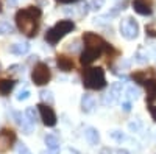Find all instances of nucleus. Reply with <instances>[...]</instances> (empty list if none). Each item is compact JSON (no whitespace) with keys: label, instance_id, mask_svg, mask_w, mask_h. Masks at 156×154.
<instances>
[{"label":"nucleus","instance_id":"obj_23","mask_svg":"<svg viewBox=\"0 0 156 154\" xmlns=\"http://www.w3.org/2000/svg\"><path fill=\"white\" fill-rule=\"evenodd\" d=\"M25 115H27V118H28L33 125L37 121V114H36V109H34V108H27V109H25Z\"/></svg>","mask_w":156,"mask_h":154},{"label":"nucleus","instance_id":"obj_4","mask_svg":"<svg viewBox=\"0 0 156 154\" xmlns=\"http://www.w3.org/2000/svg\"><path fill=\"white\" fill-rule=\"evenodd\" d=\"M50 80H51V72L48 66L44 62H37L31 72V81L36 86H45Z\"/></svg>","mask_w":156,"mask_h":154},{"label":"nucleus","instance_id":"obj_2","mask_svg":"<svg viewBox=\"0 0 156 154\" xmlns=\"http://www.w3.org/2000/svg\"><path fill=\"white\" fill-rule=\"evenodd\" d=\"M83 84L89 91H101L106 87V76L105 70L100 67H90L86 69L83 73Z\"/></svg>","mask_w":156,"mask_h":154},{"label":"nucleus","instance_id":"obj_28","mask_svg":"<svg viewBox=\"0 0 156 154\" xmlns=\"http://www.w3.org/2000/svg\"><path fill=\"white\" fill-rule=\"evenodd\" d=\"M90 5H92V9H100L105 5V0H90Z\"/></svg>","mask_w":156,"mask_h":154},{"label":"nucleus","instance_id":"obj_13","mask_svg":"<svg viewBox=\"0 0 156 154\" xmlns=\"http://www.w3.org/2000/svg\"><path fill=\"white\" fill-rule=\"evenodd\" d=\"M95 104H97V101H95L94 95H89V94H84L83 95V98H81V111L84 114L92 112L95 109Z\"/></svg>","mask_w":156,"mask_h":154},{"label":"nucleus","instance_id":"obj_11","mask_svg":"<svg viewBox=\"0 0 156 154\" xmlns=\"http://www.w3.org/2000/svg\"><path fill=\"white\" fill-rule=\"evenodd\" d=\"M12 115H14V118H16V123L23 129V132H25V134H31L34 125L27 118V115L22 114V112H12Z\"/></svg>","mask_w":156,"mask_h":154},{"label":"nucleus","instance_id":"obj_24","mask_svg":"<svg viewBox=\"0 0 156 154\" xmlns=\"http://www.w3.org/2000/svg\"><path fill=\"white\" fill-rule=\"evenodd\" d=\"M128 128H129V131H133V132H139L140 128H142V121L139 118H136L134 121H131V123L128 125Z\"/></svg>","mask_w":156,"mask_h":154},{"label":"nucleus","instance_id":"obj_29","mask_svg":"<svg viewBox=\"0 0 156 154\" xmlns=\"http://www.w3.org/2000/svg\"><path fill=\"white\" fill-rule=\"evenodd\" d=\"M133 108V101H128V100H122V109L125 112H129Z\"/></svg>","mask_w":156,"mask_h":154},{"label":"nucleus","instance_id":"obj_3","mask_svg":"<svg viewBox=\"0 0 156 154\" xmlns=\"http://www.w3.org/2000/svg\"><path fill=\"white\" fill-rule=\"evenodd\" d=\"M73 28H75L73 20H69V19L59 20L58 23H55L53 27H51V28L45 33V41H47L50 45H55V44H58L67 33H70Z\"/></svg>","mask_w":156,"mask_h":154},{"label":"nucleus","instance_id":"obj_10","mask_svg":"<svg viewBox=\"0 0 156 154\" xmlns=\"http://www.w3.org/2000/svg\"><path fill=\"white\" fill-rule=\"evenodd\" d=\"M101 55H103V51H100V50H95V48H84V51L81 53V64H84V66H89V64H92L94 61H97Z\"/></svg>","mask_w":156,"mask_h":154},{"label":"nucleus","instance_id":"obj_22","mask_svg":"<svg viewBox=\"0 0 156 154\" xmlns=\"http://www.w3.org/2000/svg\"><path fill=\"white\" fill-rule=\"evenodd\" d=\"M14 33V27L6 22V20H0V34H12Z\"/></svg>","mask_w":156,"mask_h":154},{"label":"nucleus","instance_id":"obj_36","mask_svg":"<svg viewBox=\"0 0 156 154\" xmlns=\"http://www.w3.org/2000/svg\"><path fill=\"white\" fill-rule=\"evenodd\" d=\"M0 11H2V0H0Z\"/></svg>","mask_w":156,"mask_h":154},{"label":"nucleus","instance_id":"obj_12","mask_svg":"<svg viewBox=\"0 0 156 154\" xmlns=\"http://www.w3.org/2000/svg\"><path fill=\"white\" fill-rule=\"evenodd\" d=\"M133 8L137 14L140 16H150L151 14V3L147 2V0H134L133 2Z\"/></svg>","mask_w":156,"mask_h":154},{"label":"nucleus","instance_id":"obj_33","mask_svg":"<svg viewBox=\"0 0 156 154\" xmlns=\"http://www.w3.org/2000/svg\"><path fill=\"white\" fill-rule=\"evenodd\" d=\"M117 154H131L128 149H117Z\"/></svg>","mask_w":156,"mask_h":154},{"label":"nucleus","instance_id":"obj_16","mask_svg":"<svg viewBox=\"0 0 156 154\" xmlns=\"http://www.w3.org/2000/svg\"><path fill=\"white\" fill-rule=\"evenodd\" d=\"M9 51L12 55H17V56H22L25 53H28L30 51V44L27 42H22V44H12L9 47Z\"/></svg>","mask_w":156,"mask_h":154},{"label":"nucleus","instance_id":"obj_32","mask_svg":"<svg viewBox=\"0 0 156 154\" xmlns=\"http://www.w3.org/2000/svg\"><path fill=\"white\" fill-rule=\"evenodd\" d=\"M100 154H112V151H111L109 148H103V149L100 151Z\"/></svg>","mask_w":156,"mask_h":154},{"label":"nucleus","instance_id":"obj_1","mask_svg":"<svg viewBox=\"0 0 156 154\" xmlns=\"http://www.w3.org/2000/svg\"><path fill=\"white\" fill-rule=\"evenodd\" d=\"M41 9L37 6H28L19 9L16 12V25L22 34L27 37H34L39 30V22H41Z\"/></svg>","mask_w":156,"mask_h":154},{"label":"nucleus","instance_id":"obj_19","mask_svg":"<svg viewBox=\"0 0 156 154\" xmlns=\"http://www.w3.org/2000/svg\"><path fill=\"white\" fill-rule=\"evenodd\" d=\"M134 59H136V62H139V64H145V62H148V59H150V53H148L144 47H139L137 51H136V55H134Z\"/></svg>","mask_w":156,"mask_h":154},{"label":"nucleus","instance_id":"obj_15","mask_svg":"<svg viewBox=\"0 0 156 154\" xmlns=\"http://www.w3.org/2000/svg\"><path fill=\"white\" fill-rule=\"evenodd\" d=\"M56 64H58L59 70H62V72H70L73 69V61L67 56H64V55H59L56 58Z\"/></svg>","mask_w":156,"mask_h":154},{"label":"nucleus","instance_id":"obj_20","mask_svg":"<svg viewBox=\"0 0 156 154\" xmlns=\"http://www.w3.org/2000/svg\"><path fill=\"white\" fill-rule=\"evenodd\" d=\"M139 95H140L139 89H137V87H134V86H129V87H126V89H125V97H123V100H128V101H136V100L139 98Z\"/></svg>","mask_w":156,"mask_h":154},{"label":"nucleus","instance_id":"obj_8","mask_svg":"<svg viewBox=\"0 0 156 154\" xmlns=\"http://www.w3.org/2000/svg\"><path fill=\"white\" fill-rule=\"evenodd\" d=\"M37 111H39L41 120H42V123L45 126L51 128V126L56 125V114H55V111L51 109L50 106L44 104V103H39V104H37Z\"/></svg>","mask_w":156,"mask_h":154},{"label":"nucleus","instance_id":"obj_5","mask_svg":"<svg viewBox=\"0 0 156 154\" xmlns=\"http://www.w3.org/2000/svg\"><path fill=\"white\" fill-rule=\"evenodd\" d=\"M120 34L125 37V39L131 41V39H136L137 34H139V25L134 19L131 17H126L120 22Z\"/></svg>","mask_w":156,"mask_h":154},{"label":"nucleus","instance_id":"obj_14","mask_svg":"<svg viewBox=\"0 0 156 154\" xmlns=\"http://www.w3.org/2000/svg\"><path fill=\"white\" fill-rule=\"evenodd\" d=\"M84 137H86V140H87V143L92 145V146L98 145V142H100V134H98V131L95 129V128H92V126L86 128Z\"/></svg>","mask_w":156,"mask_h":154},{"label":"nucleus","instance_id":"obj_21","mask_svg":"<svg viewBox=\"0 0 156 154\" xmlns=\"http://www.w3.org/2000/svg\"><path fill=\"white\" fill-rule=\"evenodd\" d=\"M147 86V92H148V103H151L154 98H156V80L150 78L144 83Z\"/></svg>","mask_w":156,"mask_h":154},{"label":"nucleus","instance_id":"obj_17","mask_svg":"<svg viewBox=\"0 0 156 154\" xmlns=\"http://www.w3.org/2000/svg\"><path fill=\"white\" fill-rule=\"evenodd\" d=\"M14 84L16 81L14 80H0V94L2 95H8L12 89H14Z\"/></svg>","mask_w":156,"mask_h":154},{"label":"nucleus","instance_id":"obj_34","mask_svg":"<svg viewBox=\"0 0 156 154\" xmlns=\"http://www.w3.org/2000/svg\"><path fill=\"white\" fill-rule=\"evenodd\" d=\"M41 154H59V151H50L48 149V151H42Z\"/></svg>","mask_w":156,"mask_h":154},{"label":"nucleus","instance_id":"obj_27","mask_svg":"<svg viewBox=\"0 0 156 154\" xmlns=\"http://www.w3.org/2000/svg\"><path fill=\"white\" fill-rule=\"evenodd\" d=\"M30 95H31V92L28 91V89H23V91H20L19 94H17V101H25V100H28L30 98Z\"/></svg>","mask_w":156,"mask_h":154},{"label":"nucleus","instance_id":"obj_7","mask_svg":"<svg viewBox=\"0 0 156 154\" xmlns=\"http://www.w3.org/2000/svg\"><path fill=\"white\" fill-rule=\"evenodd\" d=\"M122 92H123V84H122V83H114V84H111L108 94L103 97V104H105V106H112V104H115V103L120 100Z\"/></svg>","mask_w":156,"mask_h":154},{"label":"nucleus","instance_id":"obj_9","mask_svg":"<svg viewBox=\"0 0 156 154\" xmlns=\"http://www.w3.org/2000/svg\"><path fill=\"white\" fill-rule=\"evenodd\" d=\"M14 142H16V132L12 129L5 128V129L0 131V154L6 152L12 145H14Z\"/></svg>","mask_w":156,"mask_h":154},{"label":"nucleus","instance_id":"obj_25","mask_svg":"<svg viewBox=\"0 0 156 154\" xmlns=\"http://www.w3.org/2000/svg\"><path fill=\"white\" fill-rule=\"evenodd\" d=\"M109 135H111V139H112V140H115V142H119V143H122L123 140H125V135H123L120 131H111V132H109Z\"/></svg>","mask_w":156,"mask_h":154},{"label":"nucleus","instance_id":"obj_6","mask_svg":"<svg viewBox=\"0 0 156 154\" xmlns=\"http://www.w3.org/2000/svg\"><path fill=\"white\" fill-rule=\"evenodd\" d=\"M83 41H84L86 48H95V50H100V51L108 50L106 41L103 39V37H100L98 34H95V33L86 31V33L83 34Z\"/></svg>","mask_w":156,"mask_h":154},{"label":"nucleus","instance_id":"obj_26","mask_svg":"<svg viewBox=\"0 0 156 154\" xmlns=\"http://www.w3.org/2000/svg\"><path fill=\"white\" fill-rule=\"evenodd\" d=\"M16 152L17 154H31V151L28 149V146L25 145V143H17V146H16Z\"/></svg>","mask_w":156,"mask_h":154},{"label":"nucleus","instance_id":"obj_30","mask_svg":"<svg viewBox=\"0 0 156 154\" xmlns=\"http://www.w3.org/2000/svg\"><path fill=\"white\" fill-rule=\"evenodd\" d=\"M41 97H42L44 100H48L50 103L53 101V97H51V94H50V92H45V91H42V92H41Z\"/></svg>","mask_w":156,"mask_h":154},{"label":"nucleus","instance_id":"obj_31","mask_svg":"<svg viewBox=\"0 0 156 154\" xmlns=\"http://www.w3.org/2000/svg\"><path fill=\"white\" fill-rule=\"evenodd\" d=\"M150 114H151V117H153V120L156 121V106H153L151 103H150Z\"/></svg>","mask_w":156,"mask_h":154},{"label":"nucleus","instance_id":"obj_18","mask_svg":"<svg viewBox=\"0 0 156 154\" xmlns=\"http://www.w3.org/2000/svg\"><path fill=\"white\" fill-rule=\"evenodd\" d=\"M45 145H47V149L50 151H59V140L53 134L45 135Z\"/></svg>","mask_w":156,"mask_h":154},{"label":"nucleus","instance_id":"obj_37","mask_svg":"<svg viewBox=\"0 0 156 154\" xmlns=\"http://www.w3.org/2000/svg\"><path fill=\"white\" fill-rule=\"evenodd\" d=\"M154 56H156V50H154Z\"/></svg>","mask_w":156,"mask_h":154},{"label":"nucleus","instance_id":"obj_35","mask_svg":"<svg viewBox=\"0 0 156 154\" xmlns=\"http://www.w3.org/2000/svg\"><path fill=\"white\" fill-rule=\"evenodd\" d=\"M61 3H73V2H76V0H59Z\"/></svg>","mask_w":156,"mask_h":154}]
</instances>
